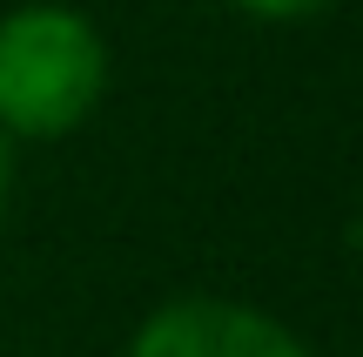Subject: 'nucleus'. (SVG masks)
Listing matches in <instances>:
<instances>
[{"mask_svg": "<svg viewBox=\"0 0 363 357\" xmlns=\"http://www.w3.org/2000/svg\"><path fill=\"white\" fill-rule=\"evenodd\" d=\"M108 94V40L67 0H27L0 13V135L61 142Z\"/></svg>", "mask_w": 363, "mask_h": 357, "instance_id": "1", "label": "nucleus"}, {"mask_svg": "<svg viewBox=\"0 0 363 357\" xmlns=\"http://www.w3.org/2000/svg\"><path fill=\"white\" fill-rule=\"evenodd\" d=\"M128 357H310V344L235 297H169L135 324Z\"/></svg>", "mask_w": 363, "mask_h": 357, "instance_id": "2", "label": "nucleus"}, {"mask_svg": "<svg viewBox=\"0 0 363 357\" xmlns=\"http://www.w3.org/2000/svg\"><path fill=\"white\" fill-rule=\"evenodd\" d=\"M249 21H310V13H330L337 0H229Z\"/></svg>", "mask_w": 363, "mask_h": 357, "instance_id": "3", "label": "nucleus"}, {"mask_svg": "<svg viewBox=\"0 0 363 357\" xmlns=\"http://www.w3.org/2000/svg\"><path fill=\"white\" fill-rule=\"evenodd\" d=\"M7 196H13V142L0 135V223H7Z\"/></svg>", "mask_w": 363, "mask_h": 357, "instance_id": "4", "label": "nucleus"}]
</instances>
